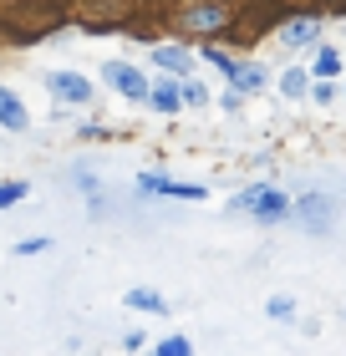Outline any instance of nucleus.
<instances>
[{
    "label": "nucleus",
    "mask_w": 346,
    "mask_h": 356,
    "mask_svg": "<svg viewBox=\"0 0 346 356\" xmlns=\"http://www.w3.org/2000/svg\"><path fill=\"white\" fill-rule=\"evenodd\" d=\"M229 214H255L260 224H275V219H285V214H290V199H285L280 188H270V184H255V188L235 193Z\"/></svg>",
    "instance_id": "1"
},
{
    "label": "nucleus",
    "mask_w": 346,
    "mask_h": 356,
    "mask_svg": "<svg viewBox=\"0 0 346 356\" xmlns=\"http://www.w3.org/2000/svg\"><path fill=\"white\" fill-rule=\"evenodd\" d=\"M102 82L118 92V97H127V102H148V76H143L138 67H127V61H107V67H102Z\"/></svg>",
    "instance_id": "2"
},
{
    "label": "nucleus",
    "mask_w": 346,
    "mask_h": 356,
    "mask_svg": "<svg viewBox=\"0 0 346 356\" xmlns=\"http://www.w3.org/2000/svg\"><path fill=\"white\" fill-rule=\"evenodd\" d=\"M138 193H163V199H194L199 204L204 199V184H173L168 173H138Z\"/></svg>",
    "instance_id": "3"
},
{
    "label": "nucleus",
    "mask_w": 346,
    "mask_h": 356,
    "mask_svg": "<svg viewBox=\"0 0 346 356\" xmlns=\"http://www.w3.org/2000/svg\"><path fill=\"white\" fill-rule=\"evenodd\" d=\"M46 87H52L61 102H87V97H92V82H87V76H77V72H52V76H46Z\"/></svg>",
    "instance_id": "4"
},
{
    "label": "nucleus",
    "mask_w": 346,
    "mask_h": 356,
    "mask_svg": "<svg viewBox=\"0 0 346 356\" xmlns=\"http://www.w3.org/2000/svg\"><path fill=\"white\" fill-rule=\"evenodd\" d=\"M0 127H6V133H26L31 127V112L10 87H0Z\"/></svg>",
    "instance_id": "5"
},
{
    "label": "nucleus",
    "mask_w": 346,
    "mask_h": 356,
    "mask_svg": "<svg viewBox=\"0 0 346 356\" xmlns=\"http://www.w3.org/2000/svg\"><path fill=\"white\" fill-rule=\"evenodd\" d=\"M316 41H321V26L306 21V15H301V21H285V26H280V46H290V51H301V46H316Z\"/></svg>",
    "instance_id": "6"
},
{
    "label": "nucleus",
    "mask_w": 346,
    "mask_h": 356,
    "mask_svg": "<svg viewBox=\"0 0 346 356\" xmlns=\"http://www.w3.org/2000/svg\"><path fill=\"white\" fill-rule=\"evenodd\" d=\"M153 67H163L178 82V76H189L194 72V56L184 51V46H153Z\"/></svg>",
    "instance_id": "7"
},
{
    "label": "nucleus",
    "mask_w": 346,
    "mask_h": 356,
    "mask_svg": "<svg viewBox=\"0 0 346 356\" xmlns=\"http://www.w3.org/2000/svg\"><path fill=\"white\" fill-rule=\"evenodd\" d=\"M229 87H239V92H265L270 76H265V67H255V61H235V72H229Z\"/></svg>",
    "instance_id": "8"
},
{
    "label": "nucleus",
    "mask_w": 346,
    "mask_h": 356,
    "mask_svg": "<svg viewBox=\"0 0 346 356\" xmlns=\"http://www.w3.org/2000/svg\"><path fill=\"white\" fill-rule=\"evenodd\" d=\"M224 21H229L224 6H189L184 10V26H194V31H219Z\"/></svg>",
    "instance_id": "9"
},
{
    "label": "nucleus",
    "mask_w": 346,
    "mask_h": 356,
    "mask_svg": "<svg viewBox=\"0 0 346 356\" xmlns=\"http://www.w3.org/2000/svg\"><path fill=\"white\" fill-rule=\"evenodd\" d=\"M148 102H153L163 118H173V112L184 107V92H178L173 82H153V87H148Z\"/></svg>",
    "instance_id": "10"
},
{
    "label": "nucleus",
    "mask_w": 346,
    "mask_h": 356,
    "mask_svg": "<svg viewBox=\"0 0 346 356\" xmlns=\"http://www.w3.org/2000/svg\"><path fill=\"white\" fill-rule=\"evenodd\" d=\"M127 305H133V311H148V316H168V300H163L158 290H148V285L127 290Z\"/></svg>",
    "instance_id": "11"
},
{
    "label": "nucleus",
    "mask_w": 346,
    "mask_h": 356,
    "mask_svg": "<svg viewBox=\"0 0 346 356\" xmlns=\"http://www.w3.org/2000/svg\"><path fill=\"white\" fill-rule=\"evenodd\" d=\"M280 92H285V97H306V92H310V76H306L301 67H290L285 76H280Z\"/></svg>",
    "instance_id": "12"
},
{
    "label": "nucleus",
    "mask_w": 346,
    "mask_h": 356,
    "mask_svg": "<svg viewBox=\"0 0 346 356\" xmlns=\"http://www.w3.org/2000/svg\"><path fill=\"white\" fill-rule=\"evenodd\" d=\"M178 92H184V102H189V107H204V102H209L204 82H194V76H178Z\"/></svg>",
    "instance_id": "13"
},
{
    "label": "nucleus",
    "mask_w": 346,
    "mask_h": 356,
    "mask_svg": "<svg viewBox=\"0 0 346 356\" xmlns=\"http://www.w3.org/2000/svg\"><path fill=\"white\" fill-rule=\"evenodd\" d=\"M336 72H341L336 46H321V51H316V76H336Z\"/></svg>",
    "instance_id": "14"
},
{
    "label": "nucleus",
    "mask_w": 346,
    "mask_h": 356,
    "mask_svg": "<svg viewBox=\"0 0 346 356\" xmlns=\"http://www.w3.org/2000/svg\"><path fill=\"white\" fill-rule=\"evenodd\" d=\"M31 193V184H21V178H10V184H0V209H10V204H21Z\"/></svg>",
    "instance_id": "15"
},
{
    "label": "nucleus",
    "mask_w": 346,
    "mask_h": 356,
    "mask_svg": "<svg viewBox=\"0 0 346 356\" xmlns=\"http://www.w3.org/2000/svg\"><path fill=\"white\" fill-rule=\"evenodd\" d=\"M265 316L290 321V316H295V300H290V296H270V300H265Z\"/></svg>",
    "instance_id": "16"
},
{
    "label": "nucleus",
    "mask_w": 346,
    "mask_h": 356,
    "mask_svg": "<svg viewBox=\"0 0 346 356\" xmlns=\"http://www.w3.org/2000/svg\"><path fill=\"white\" fill-rule=\"evenodd\" d=\"M194 346H189V336H168V341H158L153 346V356H189Z\"/></svg>",
    "instance_id": "17"
},
{
    "label": "nucleus",
    "mask_w": 346,
    "mask_h": 356,
    "mask_svg": "<svg viewBox=\"0 0 346 356\" xmlns=\"http://www.w3.org/2000/svg\"><path fill=\"white\" fill-rule=\"evenodd\" d=\"M46 245H52V239H21V245H15V254H41Z\"/></svg>",
    "instance_id": "18"
},
{
    "label": "nucleus",
    "mask_w": 346,
    "mask_h": 356,
    "mask_svg": "<svg viewBox=\"0 0 346 356\" xmlns=\"http://www.w3.org/2000/svg\"><path fill=\"white\" fill-rule=\"evenodd\" d=\"M331 97H336V87H331V76H321V82H316V102L326 107V102H331Z\"/></svg>",
    "instance_id": "19"
},
{
    "label": "nucleus",
    "mask_w": 346,
    "mask_h": 356,
    "mask_svg": "<svg viewBox=\"0 0 346 356\" xmlns=\"http://www.w3.org/2000/svg\"><path fill=\"white\" fill-rule=\"evenodd\" d=\"M219 107H224V112H239V87H235V92H224V97H219Z\"/></svg>",
    "instance_id": "20"
}]
</instances>
